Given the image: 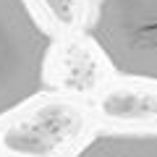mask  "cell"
<instances>
[{
	"instance_id": "1",
	"label": "cell",
	"mask_w": 157,
	"mask_h": 157,
	"mask_svg": "<svg viewBox=\"0 0 157 157\" xmlns=\"http://www.w3.org/2000/svg\"><path fill=\"white\" fill-rule=\"evenodd\" d=\"M52 34L29 0H0V118L47 89Z\"/></svg>"
},
{
	"instance_id": "4",
	"label": "cell",
	"mask_w": 157,
	"mask_h": 157,
	"mask_svg": "<svg viewBox=\"0 0 157 157\" xmlns=\"http://www.w3.org/2000/svg\"><path fill=\"white\" fill-rule=\"evenodd\" d=\"M71 157H157V131L94 134Z\"/></svg>"
},
{
	"instance_id": "3",
	"label": "cell",
	"mask_w": 157,
	"mask_h": 157,
	"mask_svg": "<svg viewBox=\"0 0 157 157\" xmlns=\"http://www.w3.org/2000/svg\"><path fill=\"white\" fill-rule=\"evenodd\" d=\"M84 128V110L71 100H47L29 107L3 131V147L18 157H45L63 149Z\"/></svg>"
},
{
	"instance_id": "2",
	"label": "cell",
	"mask_w": 157,
	"mask_h": 157,
	"mask_svg": "<svg viewBox=\"0 0 157 157\" xmlns=\"http://www.w3.org/2000/svg\"><path fill=\"white\" fill-rule=\"evenodd\" d=\"M86 32L113 71L157 84V0H92Z\"/></svg>"
},
{
	"instance_id": "5",
	"label": "cell",
	"mask_w": 157,
	"mask_h": 157,
	"mask_svg": "<svg viewBox=\"0 0 157 157\" xmlns=\"http://www.w3.org/2000/svg\"><path fill=\"white\" fill-rule=\"evenodd\" d=\"M42 11L52 24L63 29H73L78 21H84L86 13V3L84 0H37L34 13Z\"/></svg>"
}]
</instances>
